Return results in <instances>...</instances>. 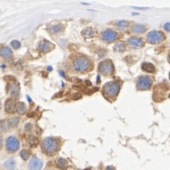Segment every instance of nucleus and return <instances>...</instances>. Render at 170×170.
Returning <instances> with one entry per match:
<instances>
[{
  "label": "nucleus",
  "mask_w": 170,
  "mask_h": 170,
  "mask_svg": "<svg viewBox=\"0 0 170 170\" xmlns=\"http://www.w3.org/2000/svg\"><path fill=\"white\" fill-rule=\"evenodd\" d=\"M68 65H70V70L75 73L83 74L93 70V62L91 59L81 53H74L70 55L68 58Z\"/></svg>",
  "instance_id": "f257e3e1"
},
{
  "label": "nucleus",
  "mask_w": 170,
  "mask_h": 170,
  "mask_svg": "<svg viewBox=\"0 0 170 170\" xmlns=\"http://www.w3.org/2000/svg\"><path fill=\"white\" fill-rule=\"evenodd\" d=\"M62 143L59 138L56 137H47L43 140L41 144V148L44 154L48 156H54L61 149Z\"/></svg>",
  "instance_id": "f03ea898"
},
{
  "label": "nucleus",
  "mask_w": 170,
  "mask_h": 170,
  "mask_svg": "<svg viewBox=\"0 0 170 170\" xmlns=\"http://www.w3.org/2000/svg\"><path fill=\"white\" fill-rule=\"evenodd\" d=\"M120 90L121 84L118 81H110V82L105 84V86L102 88V93L105 98L112 102V101L116 100L117 96H118L120 92Z\"/></svg>",
  "instance_id": "7ed1b4c3"
},
{
  "label": "nucleus",
  "mask_w": 170,
  "mask_h": 170,
  "mask_svg": "<svg viewBox=\"0 0 170 170\" xmlns=\"http://www.w3.org/2000/svg\"><path fill=\"white\" fill-rule=\"evenodd\" d=\"M98 72L103 76H106V77H111L115 72L114 64L110 59L103 60L98 65Z\"/></svg>",
  "instance_id": "20e7f679"
},
{
  "label": "nucleus",
  "mask_w": 170,
  "mask_h": 170,
  "mask_svg": "<svg viewBox=\"0 0 170 170\" xmlns=\"http://www.w3.org/2000/svg\"><path fill=\"white\" fill-rule=\"evenodd\" d=\"M153 84V79L150 76L143 75L136 80V87L139 90H150Z\"/></svg>",
  "instance_id": "39448f33"
},
{
  "label": "nucleus",
  "mask_w": 170,
  "mask_h": 170,
  "mask_svg": "<svg viewBox=\"0 0 170 170\" xmlns=\"http://www.w3.org/2000/svg\"><path fill=\"white\" fill-rule=\"evenodd\" d=\"M122 35L114 30H106L101 33V38L104 42L107 43H114L121 39Z\"/></svg>",
  "instance_id": "423d86ee"
},
{
  "label": "nucleus",
  "mask_w": 170,
  "mask_h": 170,
  "mask_svg": "<svg viewBox=\"0 0 170 170\" xmlns=\"http://www.w3.org/2000/svg\"><path fill=\"white\" fill-rule=\"evenodd\" d=\"M165 35L163 31H150L147 36V40L149 44H152V45H156V44L161 43L164 41Z\"/></svg>",
  "instance_id": "0eeeda50"
},
{
  "label": "nucleus",
  "mask_w": 170,
  "mask_h": 170,
  "mask_svg": "<svg viewBox=\"0 0 170 170\" xmlns=\"http://www.w3.org/2000/svg\"><path fill=\"white\" fill-rule=\"evenodd\" d=\"M20 147V142L15 136H10L6 140V149L10 153H15Z\"/></svg>",
  "instance_id": "6e6552de"
},
{
  "label": "nucleus",
  "mask_w": 170,
  "mask_h": 170,
  "mask_svg": "<svg viewBox=\"0 0 170 170\" xmlns=\"http://www.w3.org/2000/svg\"><path fill=\"white\" fill-rule=\"evenodd\" d=\"M128 46L131 48H141L144 46V40L141 37H137V36H132V37L128 38L127 40Z\"/></svg>",
  "instance_id": "1a4fd4ad"
},
{
  "label": "nucleus",
  "mask_w": 170,
  "mask_h": 170,
  "mask_svg": "<svg viewBox=\"0 0 170 170\" xmlns=\"http://www.w3.org/2000/svg\"><path fill=\"white\" fill-rule=\"evenodd\" d=\"M54 48V45L48 40H42L38 45V50L42 52H50Z\"/></svg>",
  "instance_id": "9d476101"
},
{
  "label": "nucleus",
  "mask_w": 170,
  "mask_h": 170,
  "mask_svg": "<svg viewBox=\"0 0 170 170\" xmlns=\"http://www.w3.org/2000/svg\"><path fill=\"white\" fill-rule=\"evenodd\" d=\"M43 166V161L38 159L37 157L31 158L29 163V169L30 170H41Z\"/></svg>",
  "instance_id": "9b49d317"
},
{
  "label": "nucleus",
  "mask_w": 170,
  "mask_h": 170,
  "mask_svg": "<svg viewBox=\"0 0 170 170\" xmlns=\"http://www.w3.org/2000/svg\"><path fill=\"white\" fill-rule=\"evenodd\" d=\"M16 109V104L14 99H8L5 103V110L7 113H14Z\"/></svg>",
  "instance_id": "f8f14e48"
},
{
  "label": "nucleus",
  "mask_w": 170,
  "mask_h": 170,
  "mask_svg": "<svg viewBox=\"0 0 170 170\" xmlns=\"http://www.w3.org/2000/svg\"><path fill=\"white\" fill-rule=\"evenodd\" d=\"M0 56H2L3 58L10 59L13 57V51H11V48L4 46L0 48Z\"/></svg>",
  "instance_id": "ddd939ff"
},
{
  "label": "nucleus",
  "mask_w": 170,
  "mask_h": 170,
  "mask_svg": "<svg viewBox=\"0 0 170 170\" xmlns=\"http://www.w3.org/2000/svg\"><path fill=\"white\" fill-rule=\"evenodd\" d=\"M147 31V27L144 25H142V24H136L131 28V32L135 34H141L144 33V32Z\"/></svg>",
  "instance_id": "4468645a"
},
{
  "label": "nucleus",
  "mask_w": 170,
  "mask_h": 170,
  "mask_svg": "<svg viewBox=\"0 0 170 170\" xmlns=\"http://www.w3.org/2000/svg\"><path fill=\"white\" fill-rule=\"evenodd\" d=\"M10 94L11 97H15L17 98L19 96V85L18 83H14L10 86Z\"/></svg>",
  "instance_id": "2eb2a0df"
},
{
  "label": "nucleus",
  "mask_w": 170,
  "mask_h": 170,
  "mask_svg": "<svg viewBox=\"0 0 170 170\" xmlns=\"http://www.w3.org/2000/svg\"><path fill=\"white\" fill-rule=\"evenodd\" d=\"M142 70H143L144 72H147V73H154L156 68L155 66L151 63H144L142 65Z\"/></svg>",
  "instance_id": "dca6fc26"
},
{
  "label": "nucleus",
  "mask_w": 170,
  "mask_h": 170,
  "mask_svg": "<svg viewBox=\"0 0 170 170\" xmlns=\"http://www.w3.org/2000/svg\"><path fill=\"white\" fill-rule=\"evenodd\" d=\"M82 35L86 38H92L96 35V31L93 28H87L82 31Z\"/></svg>",
  "instance_id": "f3484780"
},
{
  "label": "nucleus",
  "mask_w": 170,
  "mask_h": 170,
  "mask_svg": "<svg viewBox=\"0 0 170 170\" xmlns=\"http://www.w3.org/2000/svg\"><path fill=\"white\" fill-rule=\"evenodd\" d=\"M16 112L18 113V114L20 115H23V114H25V113L27 112V106L25 105V103H22V102H20L18 103L17 105H16Z\"/></svg>",
  "instance_id": "a211bd4d"
},
{
  "label": "nucleus",
  "mask_w": 170,
  "mask_h": 170,
  "mask_svg": "<svg viewBox=\"0 0 170 170\" xmlns=\"http://www.w3.org/2000/svg\"><path fill=\"white\" fill-rule=\"evenodd\" d=\"M56 165H57V167H59L60 169H67V167L68 166V163L64 158H59V159L56 161Z\"/></svg>",
  "instance_id": "6ab92c4d"
},
{
  "label": "nucleus",
  "mask_w": 170,
  "mask_h": 170,
  "mask_svg": "<svg viewBox=\"0 0 170 170\" xmlns=\"http://www.w3.org/2000/svg\"><path fill=\"white\" fill-rule=\"evenodd\" d=\"M116 27L118 28L119 30L121 31H125L129 27V22L128 21H125V20H121V21H118L116 24Z\"/></svg>",
  "instance_id": "aec40b11"
},
{
  "label": "nucleus",
  "mask_w": 170,
  "mask_h": 170,
  "mask_svg": "<svg viewBox=\"0 0 170 170\" xmlns=\"http://www.w3.org/2000/svg\"><path fill=\"white\" fill-rule=\"evenodd\" d=\"M4 165H5L6 169H8V170H14V169H15L16 163H15L14 159H13V158H11V159L6 161L5 164H4Z\"/></svg>",
  "instance_id": "412c9836"
},
{
  "label": "nucleus",
  "mask_w": 170,
  "mask_h": 170,
  "mask_svg": "<svg viewBox=\"0 0 170 170\" xmlns=\"http://www.w3.org/2000/svg\"><path fill=\"white\" fill-rule=\"evenodd\" d=\"M9 124H8V120L3 119L0 121V130H2L3 132H6L9 130Z\"/></svg>",
  "instance_id": "4be33fe9"
},
{
  "label": "nucleus",
  "mask_w": 170,
  "mask_h": 170,
  "mask_svg": "<svg viewBox=\"0 0 170 170\" xmlns=\"http://www.w3.org/2000/svg\"><path fill=\"white\" fill-rule=\"evenodd\" d=\"M8 124H9V127H16L19 124V119L17 117H14V118H11V119H9L8 120Z\"/></svg>",
  "instance_id": "5701e85b"
},
{
  "label": "nucleus",
  "mask_w": 170,
  "mask_h": 170,
  "mask_svg": "<svg viewBox=\"0 0 170 170\" xmlns=\"http://www.w3.org/2000/svg\"><path fill=\"white\" fill-rule=\"evenodd\" d=\"M113 50H114L115 51H118V52H123L125 51V44L124 42L116 44L114 48H113Z\"/></svg>",
  "instance_id": "b1692460"
},
{
  "label": "nucleus",
  "mask_w": 170,
  "mask_h": 170,
  "mask_svg": "<svg viewBox=\"0 0 170 170\" xmlns=\"http://www.w3.org/2000/svg\"><path fill=\"white\" fill-rule=\"evenodd\" d=\"M63 26L62 25H55L53 26L52 28H51V31L52 32V33H58V32H61L63 31Z\"/></svg>",
  "instance_id": "393cba45"
},
{
  "label": "nucleus",
  "mask_w": 170,
  "mask_h": 170,
  "mask_svg": "<svg viewBox=\"0 0 170 170\" xmlns=\"http://www.w3.org/2000/svg\"><path fill=\"white\" fill-rule=\"evenodd\" d=\"M20 156L22 157V159L24 161H27L30 158V156H31V152L29 150H26V149H24V150H22L21 152H20Z\"/></svg>",
  "instance_id": "a878e982"
},
{
  "label": "nucleus",
  "mask_w": 170,
  "mask_h": 170,
  "mask_svg": "<svg viewBox=\"0 0 170 170\" xmlns=\"http://www.w3.org/2000/svg\"><path fill=\"white\" fill-rule=\"evenodd\" d=\"M11 45L14 50H18V48H20V47H21V44H20V42L17 41V40H14V41H11Z\"/></svg>",
  "instance_id": "bb28decb"
},
{
  "label": "nucleus",
  "mask_w": 170,
  "mask_h": 170,
  "mask_svg": "<svg viewBox=\"0 0 170 170\" xmlns=\"http://www.w3.org/2000/svg\"><path fill=\"white\" fill-rule=\"evenodd\" d=\"M29 144L31 145V147H34L38 144V140L35 138V137H31L30 140H29Z\"/></svg>",
  "instance_id": "cd10ccee"
},
{
  "label": "nucleus",
  "mask_w": 170,
  "mask_h": 170,
  "mask_svg": "<svg viewBox=\"0 0 170 170\" xmlns=\"http://www.w3.org/2000/svg\"><path fill=\"white\" fill-rule=\"evenodd\" d=\"M164 29L167 31H170V23H165L164 25Z\"/></svg>",
  "instance_id": "c85d7f7f"
},
{
  "label": "nucleus",
  "mask_w": 170,
  "mask_h": 170,
  "mask_svg": "<svg viewBox=\"0 0 170 170\" xmlns=\"http://www.w3.org/2000/svg\"><path fill=\"white\" fill-rule=\"evenodd\" d=\"M31 127H32L31 124H27L25 125V129H26L27 131H29V130H31Z\"/></svg>",
  "instance_id": "c756f323"
},
{
  "label": "nucleus",
  "mask_w": 170,
  "mask_h": 170,
  "mask_svg": "<svg viewBox=\"0 0 170 170\" xmlns=\"http://www.w3.org/2000/svg\"><path fill=\"white\" fill-rule=\"evenodd\" d=\"M2 145H3V138H2V135L0 134V149L2 148Z\"/></svg>",
  "instance_id": "7c9ffc66"
},
{
  "label": "nucleus",
  "mask_w": 170,
  "mask_h": 170,
  "mask_svg": "<svg viewBox=\"0 0 170 170\" xmlns=\"http://www.w3.org/2000/svg\"><path fill=\"white\" fill-rule=\"evenodd\" d=\"M106 170H115V168L113 167V166H107V167L106 168Z\"/></svg>",
  "instance_id": "2f4dec72"
},
{
  "label": "nucleus",
  "mask_w": 170,
  "mask_h": 170,
  "mask_svg": "<svg viewBox=\"0 0 170 170\" xmlns=\"http://www.w3.org/2000/svg\"><path fill=\"white\" fill-rule=\"evenodd\" d=\"M168 62H169V64H170V53H169V55H168Z\"/></svg>",
  "instance_id": "473e14b6"
},
{
  "label": "nucleus",
  "mask_w": 170,
  "mask_h": 170,
  "mask_svg": "<svg viewBox=\"0 0 170 170\" xmlns=\"http://www.w3.org/2000/svg\"><path fill=\"white\" fill-rule=\"evenodd\" d=\"M0 109H1V102H0Z\"/></svg>",
  "instance_id": "72a5a7b5"
},
{
  "label": "nucleus",
  "mask_w": 170,
  "mask_h": 170,
  "mask_svg": "<svg viewBox=\"0 0 170 170\" xmlns=\"http://www.w3.org/2000/svg\"><path fill=\"white\" fill-rule=\"evenodd\" d=\"M169 79H170V72H169Z\"/></svg>",
  "instance_id": "f704fd0d"
}]
</instances>
